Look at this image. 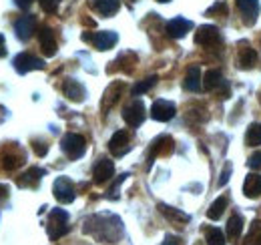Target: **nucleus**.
I'll list each match as a JSON object with an SVG mask.
<instances>
[{
	"label": "nucleus",
	"mask_w": 261,
	"mask_h": 245,
	"mask_svg": "<svg viewBox=\"0 0 261 245\" xmlns=\"http://www.w3.org/2000/svg\"><path fill=\"white\" fill-rule=\"evenodd\" d=\"M159 211L163 217H167L171 223H175V225H183V223H189V215L183 213V211H179V209H175V207H169V205H165V203H159Z\"/></svg>",
	"instance_id": "obj_21"
},
{
	"label": "nucleus",
	"mask_w": 261,
	"mask_h": 245,
	"mask_svg": "<svg viewBox=\"0 0 261 245\" xmlns=\"http://www.w3.org/2000/svg\"><path fill=\"white\" fill-rule=\"evenodd\" d=\"M6 57V42H4V36L0 34V59Z\"/></svg>",
	"instance_id": "obj_42"
},
{
	"label": "nucleus",
	"mask_w": 261,
	"mask_h": 245,
	"mask_svg": "<svg viewBox=\"0 0 261 245\" xmlns=\"http://www.w3.org/2000/svg\"><path fill=\"white\" fill-rule=\"evenodd\" d=\"M24 161V157H16V155H6L4 159H2V169H6V171H12V169H16L20 163Z\"/></svg>",
	"instance_id": "obj_32"
},
{
	"label": "nucleus",
	"mask_w": 261,
	"mask_h": 245,
	"mask_svg": "<svg viewBox=\"0 0 261 245\" xmlns=\"http://www.w3.org/2000/svg\"><path fill=\"white\" fill-rule=\"evenodd\" d=\"M14 68H16V72L18 75H27V72H31V70H42L44 68V61H40L38 57H34L31 53H20V55H16V59H14Z\"/></svg>",
	"instance_id": "obj_5"
},
{
	"label": "nucleus",
	"mask_w": 261,
	"mask_h": 245,
	"mask_svg": "<svg viewBox=\"0 0 261 245\" xmlns=\"http://www.w3.org/2000/svg\"><path fill=\"white\" fill-rule=\"evenodd\" d=\"M127 177H129V175H127V173H123V175H119V179H117V181L113 183V187L109 189V197H111V199H117V197H119V193H117V191H119L121 183H123V181H125Z\"/></svg>",
	"instance_id": "obj_34"
},
{
	"label": "nucleus",
	"mask_w": 261,
	"mask_h": 245,
	"mask_svg": "<svg viewBox=\"0 0 261 245\" xmlns=\"http://www.w3.org/2000/svg\"><path fill=\"white\" fill-rule=\"evenodd\" d=\"M63 92H65L66 99H68V101H72V103H83V101H85V96H87L85 87H83L79 81H74V79L65 81V85H63Z\"/></svg>",
	"instance_id": "obj_17"
},
{
	"label": "nucleus",
	"mask_w": 261,
	"mask_h": 245,
	"mask_svg": "<svg viewBox=\"0 0 261 245\" xmlns=\"http://www.w3.org/2000/svg\"><path fill=\"white\" fill-rule=\"evenodd\" d=\"M59 2H61V0H38V4L42 6V10H44V12H48V14L57 12V8H59Z\"/></svg>",
	"instance_id": "obj_33"
},
{
	"label": "nucleus",
	"mask_w": 261,
	"mask_h": 245,
	"mask_svg": "<svg viewBox=\"0 0 261 245\" xmlns=\"http://www.w3.org/2000/svg\"><path fill=\"white\" fill-rule=\"evenodd\" d=\"M44 169H40V167H31L20 179H18V185L20 187H31V189H34V187H38V183H40V179L44 177Z\"/></svg>",
	"instance_id": "obj_22"
},
{
	"label": "nucleus",
	"mask_w": 261,
	"mask_h": 245,
	"mask_svg": "<svg viewBox=\"0 0 261 245\" xmlns=\"http://www.w3.org/2000/svg\"><path fill=\"white\" fill-rule=\"evenodd\" d=\"M205 239H207V243L209 245H225V235H223V231H219L217 227H207L205 229Z\"/></svg>",
	"instance_id": "obj_30"
},
{
	"label": "nucleus",
	"mask_w": 261,
	"mask_h": 245,
	"mask_svg": "<svg viewBox=\"0 0 261 245\" xmlns=\"http://www.w3.org/2000/svg\"><path fill=\"white\" fill-rule=\"evenodd\" d=\"M123 89H125V85L119 83V81L107 87V91H105V94H102V101H100V109H102V113L111 111V109L117 105V101H119V96H121Z\"/></svg>",
	"instance_id": "obj_12"
},
{
	"label": "nucleus",
	"mask_w": 261,
	"mask_h": 245,
	"mask_svg": "<svg viewBox=\"0 0 261 245\" xmlns=\"http://www.w3.org/2000/svg\"><path fill=\"white\" fill-rule=\"evenodd\" d=\"M243 245H261V219H255L249 227V233L245 235Z\"/></svg>",
	"instance_id": "obj_28"
},
{
	"label": "nucleus",
	"mask_w": 261,
	"mask_h": 245,
	"mask_svg": "<svg viewBox=\"0 0 261 245\" xmlns=\"http://www.w3.org/2000/svg\"><path fill=\"white\" fill-rule=\"evenodd\" d=\"M53 193L57 197L59 203H72L76 193H74V185L68 177H59L53 185Z\"/></svg>",
	"instance_id": "obj_6"
},
{
	"label": "nucleus",
	"mask_w": 261,
	"mask_h": 245,
	"mask_svg": "<svg viewBox=\"0 0 261 245\" xmlns=\"http://www.w3.org/2000/svg\"><path fill=\"white\" fill-rule=\"evenodd\" d=\"M191 29H193V22L187 20V18H183V16H177V18H173V20L167 22V34L171 38H183Z\"/></svg>",
	"instance_id": "obj_14"
},
{
	"label": "nucleus",
	"mask_w": 261,
	"mask_h": 245,
	"mask_svg": "<svg viewBox=\"0 0 261 245\" xmlns=\"http://www.w3.org/2000/svg\"><path fill=\"white\" fill-rule=\"evenodd\" d=\"M91 6L102 16H113L119 10L121 0H91Z\"/></svg>",
	"instance_id": "obj_23"
},
{
	"label": "nucleus",
	"mask_w": 261,
	"mask_h": 245,
	"mask_svg": "<svg viewBox=\"0 0 261 245\" xmlns=\"http://www.w3.org/2000/svg\"><path fill=\"white\" fill-rule=\"evenodd\" d=\"M61 147H63V153L68 159H81L87 151V141H85V137H81L76 133H68L63 137Z\"/></svg>",
	"instance_id": "obj_3"
},
{
	"label": "nucleus",
	"mask_w": 261,
	"mask_h": 245,
	"mask_svg": "<svg viewBox=\"0 0 261 245\" xmlns=\"http://www.w3.org/2000/svg\"><path fill=\"white\" fill-rule=\"evenodd\" d=\"M227 203H229V199L225 195L217 197V199L211 203V207L207 209V217H209V219H219V217L223 215V211L227 209Z\"/></svg>",
	"instance_id": "obj_27"
},
{
	"label": "nucleus",
	"mask_w": 261,
	"mask_h": 245,
	"mask_svg": "<svg viewBox=\"0 0 261 245\" xmlns=\"http://www.w3.org/2000/svg\"><path fill=\"white\" fill-rule=\"evenodd\" d=\"M245 143H247L249 147H257V145H261V125L259 122H253V125L247 127Z\"/></svg>",
	"instance_id": "obj_29"
},
{
	"label": "nucleus",
	"mask_w": 261,
	"mask_h": 245,
	"mask_svg": "<svg viewBox=\"0 0 261 245\" xmlns=\"http://www.w3.org/2000/svg\"><path fill=\"white\" fill-rule=\"evenodd\" d=\"M237 8L243 16V22L247 27L255 24L257 20V14H259V2L257 0H237Z\"/></svg>",
	"instance_id": "obj_11"
},
{
	"label": "nucleus",
	"mask_w": 261,
	"mask_h": 245,
	"mask_svg": "<svg viewBox=\"0 0 261 245\" xmlns=\"http://www.w3.org/2000/svg\"><path fill=\"white\" fill-rule=\"evenodd\" d=\"M241 231H243V217L233 213L227 221V237L231 241H235L241 237Z\"/></svg>",
	"instance_id": "obj_25"
},
{
	"label": "nucleus",
	"mask_w": 261,
	"mask_h": 245,
	"mask_svg": "<svg viewBox=\"0 0 261 245\" xmlns=\"http://www.w3.org/2000/svg\"><path fill=\"white\" fill-rule=\"evenodd\" d=\"M255 62H257V53L251 46H241L239 48V64H241V68H245V70L253 68Z\"/></svg>",
	"instance_id": "obj_26"
},
{
	"label": "nucleus",
	"mask_w": 261,
	"mask_h": 245,
	"mask_svg": "<svg viewBox=\"0 0 261 245\" xmlns=\"http://www.w3.org/2000/svg\"><path fill=\"white\" fill-rule=\"evenodd\" d=\"M157 77H147L145 81H141V83H137L135 87H133V96H139V94H145L147 91H151L155 85H157Z\"/></svg>",
	"instance_id": "obj_31"
},
{
	"label": "nucleus",
	"mask_w": 261,
	"mask_h": 245,
	"mask_svg": "<svg viewBox=\"0 0 261 245\" xmlns=\"http://www.w3.org/2000/svg\"><path fill=\"white\" fill-rule=\"evenodd\" d=\"M83 40L93 42L97 51H109V48H113L117 44L119 36H117V32L113 31H102V32H95V34H87L85 32L83 34Z\"/></svg>",
	"instance_id": "obj_4"
},
{
	"label": "nucleus",
	"mask_w": 261,
	"mask_h": 245,
	"mask_svg": "<svg viewBox=\"0 0 261 245\" xmlns=\"http://www.w3.org/2000/svg\"><path fill=\"white\" fill-rule=\"evenodd\" d=\"M145 105H143V101H133L129 107H125L123 109V119L125 122L129 125V127H139L141 122L145 121Z\"/></svg>",
	"instance_id": "obj_8"
},
{
	"label": "nucleus",
	"mask_w": 261,
	"mask_h": 245,
	"mask_svg": "<svg viewBox=\"0 0 261 245\" xmlns=\"http://www.w3.org/2000/svg\"><path fill=\"white\" fill-rule=\"evenodd\" d=\"M213 12H221V14H225L227 8H225V4L221 2V4H215V6H211V8L207 10V14H213Z\"/></svg>",
	"instance_id": "obj_38"
},
{
	"label": "nucleus",
	"mask_w": 261,
	"mask_h": 245,
	"mask_svg": "<svg viewBox=\"0 0 261 245\" xmlns=\"http://www.w3.org/2000/svg\"><path fill=\"white\" fill-rule=\"evenodd\" d=\"M85 233H91L107 243H117L123 235V223L115 215H95L85 221Z\"/></svg>",
	"instance_id": "obj_1"
},
{
	"label": "nucleus",
	"mask_w": 261,
	"mask_h": 245,
	"mask_svg": "<svg viewBox=\"0 0 261 245\" xmlns=\"http://www.w3.org/2000/svg\"><path fill=\"white\" fill-rule=\"evenodd\" d=\"M219 85H223V75H221V70H215V68L207 70L205 77H203V89H205V91H215V89H219Z\"/></svg>",
	"instance_id": "obj_24"
},
{
	"label": "nucleus",
	"mask_w": 261,
	"mask_h": 245,
	"mask_svg": "<svg viewBox=\"0 0 261 245\" xmlns=\"http://www.w3.org/2000/svg\"><path fill=\"white\" fill-rule=\"evenodd\" d=\"M173 151V139L169 135H161L153 141L151 145V153H149V161H153L157 155H167Z\"/></svg>",
	"instance_id": "obj_18"
},
{
	"label": "nucleus",
	"mask_w": 261,
	"mask_h": 245,
	"mask_svg": "<svg viewBox=\"0 0 261 245\" xmlns=\"http://www.w3.org/2000/svg\"><path fill=\"white\" fill-rule=\"evenodd\" d=\"M38 42H40V48L46 57H55L57 55V38H55V32L50 31L48 27H42L38 31Z\"/></svg>",
	"instance_id": "obj_16"
},
{
	"label": "nucleus",
	"mask_w": 261,
	"mask_h": 245,
	"mask_svg": "<svg viewBox=\"0 0 261 245\" xmlns=\"http://www.w3.org/2000/svg\"><path fill=\"white\" fill-rule=\"evenodd\" d=\"M229 177H231V163H225V167H223V171H221V177H219V181H217V185L219 187H225L229 181Z\"/></svg>",
	"instance_id": "obj_35"
},
{
	"label": "nucleus",
	"mask_w": 261,
	"mask_h": 245,
	"mask_svg": "<svg viewBox=\"0 0 261 245\" xmlns=\"http://www.w3.org/2000/svg\"><path fill=\"white\" fill-rule=\"evenodd\" d=\"M14 2H16L18 8H29V6L33 4V0H14Z\"/></svg>",
	"instance_id": "obj_41"
},
{
	"label": "nucleus",
	"mask_w": 261,
	"mask_h": 245,
	"mask_svg": "<svg viewBox=\"0 0 261 245\" xmlns=\"http://www.w3.org/2000/svg\"><path fill=\"white\" fill-rule=\"evenodd\" d=\"M175 113H177L175 105H173V103H169V101H163V99L155 101V103H153V107H151V117L159 122L171 121V119L175 117Z\"/></svg>",
	"instance_id": "obj_9"
},
{
	"label": "nucleus",
	"mask_w": 261,
	"mask_h": 245,
	"mask_svg": "<svg viewBox=\"0 0 261 245\" xmlns=\"http://www.w3.org/2000/svg\"><path fill=\"white\" fill-rule=\"evenodd\" d=\"M8 199V185H0V201Z\"/></svg>",
	"instance_id": "obj_39"
},
{
	"label": "nucleus",
	"mask_w": 261,
	"mask_h": 245,
	"mask_svg": "<svg viewBox=\"0 0 261 245\" xmlns=\"http://www.w3.org/2000/svg\"><path fill=\"white\" fill-rule=\"evenodd\" d=\"M14 32H16V36H18L20 40H29L34 32H36V18H34L33 14L18 18V20L14 22Z\"/></svg>",
	"instance_id": "obj_15"
},
{
	"label": "nucleus",
	"mask_w": 261,
	"mask_h": 245,
	"mask_svg": "<svg viewBox=\"0 0 261 245\" xmlns=\"http://www.w3.org/2000/svg\"><path fill=\"white\" fill-rule=\"evenodd\" d=\"M68 233V213L65 209H53L48 215V237L57 241Z\"/></svg>",
	"instance_id": "obj_2"
},
{
	"label": "nucleus",
	"mask_w": 261,
	"mask_h": 245,
	"mask_svg": "<svg viewBox=\"0 0 261 245\" xmlns=\"http://www.w3.org/2000/svg\"><path fill=\"white\" fill-rule=\"evenodd\" d=\"M157 2H171V0H157Z\"/></svg>",
	"instance_id": "obj_43"
},
{
	"label": "nucleus",
	"mask_w": 261,
	"mask_h": 245,
	"mask_svg": "<svg viewBox=\"0 0 261 245\" xmlns=\"http://www.w3.org/2000/svg\"><path fill=\"white\" fill-rule=\"evenodd\" d=\"M34 147V153L38 155V157H44V155L48 153V147H46V143H40V141H34L33 143Z\"/></svg>",
	"instance_id": "obj_37"
},
{
	"label": "nucleus",
	"mask_w": 261,
	"mask_h": 245,
	"mask_svg": "<svg viewBox=\"0 0 261 245\" xmlns=\"http://www.w3.org/2000/svg\"><path fill=\"white\" fill-rule=\"evenodd\" d=\"M161 245H179V239H177V237H171V235H167V237H165V241Z\"/></svg>",
	"instance_id": "obj_40"
},
{
	"label": "nucleus",
	"mask_w": 261,
	"mask_h": 245,
	"mask_svg": "<svg viewBox=\"0 0 261 245\" xmlns=\"http://www.w3.org/2000/svg\"><path fill=\"white\" fill-rule=\"evenodd\" d=\"M109 149H111V153L115 155V157H123V155L130 149L129 133H127V131H117V133L111 137V141H109Z\"/></svg>",
	"instance_id": "obj_13"
},
{
	"label": "nucleus",
	"mask_w": 261,
	"mask_h": 245,
	"mask_svg": "<svg viewBox=\"0 0 261 245\" xmlns=\"http://www.w3.org/2000/svg\"><path fill=\"white\" fill-rule=\"evenodd\" d=\"M221 42V36H219V29L213 27V24H203L199 27L195 32V44L199 46H215Z\"/></svg>",
	"instance_id": "obj_7"
},
{
	"label": "nucleus",
	"mask_w": 261,
	"mask_h": 245,
	"mask_svg": "<svg viewBox=\"0 0 261 245\" xmlns=\"http://www.w3.org/2000/svg\"><path fill=\"white\" fill-rule=\"evenodd\" d=\"M247 167H249V169H253V171L261 169V151H257V153H253L251 157H249V161H247Z\"/></svg>",
	"instance_id": "obj_36"
},
{
	"label": "nucleus",
	"mask_w": 261,
	"mask_h": 245,
	"mask_svg": "<svg viewBox=\"0 0 261 245\" xmlns=\"http://www.w3.org/2000/svg\"><path fill=\"white\" fill-rule=\"evenodd\" d=\"M115 175V163L111 159H98V163L93 169V177H95V183L102 185L109 183Z\"/></svg>",
	"instance_id": "obj_10"
},
{
	"label": "nucleus",
	"mask_w": 261,
	"mask_h": 245,
	"mask_svg": "<svg viewBox=\"0 0 261 245\" xmlns=\"http://www.w3.org/2000/svg\"><path fill=\"white\" fill-rule=\"evenodd\" d=\"M243 193H245V197H249V199L261 197V175H257V173L247 175L245 181H243Z\"/></svg>",
	"instance_id": "obj_20"
},
{
	"label": "nucleus",
	"mask_w": 261,
	"mask_h": 245,
	"mask_svg": "<svg viewBox=\"0 0 261 245\" xmlns=\"http://www.w3.org/2000/svg\"><path fill=\"white\" fill-rule=\"evenodd\" d=\"M183 87L187 89V91L191 92H197L201 87H203V79H201V68L193 64V66H189L187 68V75H185V81H183Z\"/></svg>",
	"instance_id": "obj_19"
}]
</instances>
